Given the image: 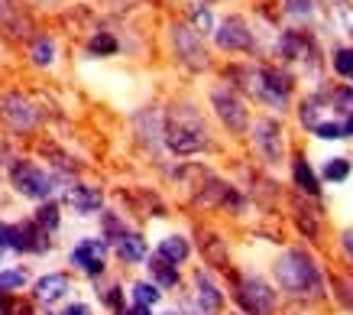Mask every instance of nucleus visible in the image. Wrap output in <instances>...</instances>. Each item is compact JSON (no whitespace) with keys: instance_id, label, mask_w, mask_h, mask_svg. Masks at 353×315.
I'll use <instances>...</instances> for the list:
<instances>
[{"instance_id":"2eb2a0df","label":"nucleus","mask_w":353,"mask_h":315,"mask_svg":"<svg viewBox=\"0 0 353 315\" xmlns=\"http://www.w3.org/2000/svg\"><path fill=\"white\" fill-rule=\"evenodd\" d=\"M256 140H259V146L266 150V156L276 163L279 160V153H282V143H279V127H272V124H259V133H256Z\"/></svg>"},{"instance_id":"bb28decb","label":"nucleus","mask_w":353,"mask_h":315,"mask_svg":"<svg viewBox=\"0 0 353 315\" xmlns=\"http://www.w3.org/2000/svg\"><path fill=\"white\" fill-rule=\"evenodd\" d=\"M334 68L341 75H353V49H341V52L334 55Z\"/></svg>"},{"instance_id":"a878e982","label":"nucleus","mask_w":353,"mask_h":315,"mask_svg":"<svg viewBox=\"0 0 353 315\" xmlns=\"http://www.w3.org/2000/svg\"><path fill=\"white\" fill-rule=\"evenodd\" d=\"M314 133H318L321 140H341L343 124H334V120H327V124H314Z\"/></svg>"},{"instance_id":"39448f33","label":"nucleus","mask_w":353,"mask_h":315,"mask_svg":"<svg viewBox=\"0 0 353 315\" xmlns=\"http://www.w3.org/2000/svg\"><path fill=\"white\" fill-rule=\"evenodd\" d=\"M211 101H214V108L217 114H221V120H224L230 131H246V108H243V101L236 98L234 91H227V88H221V91H214L211 95Z\"/></svg>"},{"instance_id":"6ab92c4d","label":"nucleus","mask_w":353,"mask_h":315,"mask_svg":"<svg viewBox=\"0 0 353 315\" xmlns=\"http://www.w3.org/2000/svg\"><path fill=\"white\" fill-rule=\"evenodd\" d=\"M30 59L36 62V66H49V62L55 59V43L49 39V36H39L30 49Z\"/></svg>"},{"instance_id":"6e6552de","label":"nucleus","mask_w":353,"mask_h":315,"mask_svg":"<svg viewBox=\"0 0 353 315\" xmlns=\"http://www.w3.org/2000/svg\"><path fill=\"white\" fill-rule=\"evenodd\" d=\"M65 205L72 208L75 215H94V211H101V205H104V195L97 192V189H91V185H68V192H65Z\"/></svg>"},{"instance_id":"72a5a7b5","label":"nucleus","mask_w":353,"mask_h":315,"mask_svg":"<svg viewBox=\"0 0 353 315\" xmlns=\"http://www.w3.org/2000/svg\"><path fill=\"white\" fill-rule=\"evenodd\" d=\"M162 315H179V312H162Z\"/></svg>"},{"instance_id":"cd10ccee","label":"nucleus","mask_w":353,"mask_h":315,"mask_svg":"<svg viewBox=\"0 0 353 315\" xmlns=\"http://www.w3.org/2000/svg\"><path fill=\"white\" fill-rule=\"evenodd\" d=\"M334 104H337V111L353 114V95L347 91V88H337V91H334Z\"/></svg>"},{"instance_id":"7ed1b4c3","label":"nucleus","mask_w":353,"mask_h":315,"mask_svg":"<svg viewBox=\"0 0 353 315\" xmlns=\"http://www.w3.org/2000/svg\"><path fill=\"white\" fill-rule=\"evenodd\" d=\"M72 267H78L88 276H101L108 270V240L97 238H81L72 250Z\"/></svg>"},{"instance_id":"2f4dec72","label":"nucleus","mask_w":353,"mask_h":315,"mask_svg":"<svg viewBox=\"0 0 353 315\" xmlns=\"http://www.w3.org/2000/svg\"><path fill=\"white\" fill-rule=\"evenodd\" d=\"M343 133H350V137H353V114H350V120L343 124Z\"/></svg>"},{"instance_id":"aec40b11","label":"nucleus","mask_w":353,"mask_h":315,"mask_svg":"<svg viewBox=\"0 0 353 315\" xmlns=\"http://www.w3.org/2000/svg\"><path fill=\"white\" fill-rule=\"evenodd\" d=\"M26 283V273L23 270H3L0 273V296H13Z\"/></svg>"},{"instance_id":"c85d7f7f","label":"nucleus","mask_w":353,"mask_h":315,"mask_svg":"<svg viewBox=\"0 0 353 315\" xmlns=\"http://www.w3.org/2000/svg\"><path fill=\"white\" fill-rule=\"evenodd\" d=\"M104 303H110L114 309L123 305V293H120V286H110V293H104Z\"/></svg>"},{"instance_id":"4468645a","label":"nucleus","mask_w":353,"mask_h":315,"mask_svg":"<svg viewBox=\"0 0 353 315\" xmlns=\"http://www.w3.org/2000/svg\"><path fill=\"white\" fill-rule=\"evenodd\" d=\"M156 254H159L162 260H169L172 267H179V263L188 260L192 247H188V240H185V238H179V234H169V238L159 244V250H156Z\"/></svg>"},{"instance_id":"473e14b6","label":"nucleus","mask_w":353,"mask_h":315,"mask_svg":"<svg viewBox=\"0 0 353 315\" xmlns=\"http://www.w3.org/2000/svg\"><path fill=\"white\" fill-rule=\"evenodd\" d=\"M343 244H347V250L353 254V234H343Z\"/></svg>"},{"instance_id":"393cba45","label":"nucleus","mask_w":353,"mask_h":315,"mask_svg":"<svg viewBox=\"0 0 353 315\" xmlns=\"http://www.w3.org/2000/svg\"><path fill=\"white\" fill-rule=\"evenodd\" d=\"M192 20H194V30H198V33H211V30H214V13L208 10V7H201V3L192 10Z\"/></svg>"},{"instance_id":"9d476101","label":"nucleus","mask_w":353,"mask_h":315,"mask_svg":"<svg viewBox=\"0 0 353 315\" xmlns=\"http://www.w3.org/2000/svg\"><path fill=\"white\" fill-rule=\"evenodd\" d=\"M194 283H198V299L194 303L201 305V312L204 315H214L221 312V305H224V296H221V289H217L214 283L208 280V273H194Z\"/></svg>"},{"instance_id":"f3484780","label":"nucleus","mask_w":353,"mask_h":315,"mask_svg":"<svg viewBox=\"0 0 353 315\" xmlns=\"http://www.w3.org/2000/svg\"><path fill=\"white\" fill-rule=\"evenodd\" d=\"M150 270H152V276H156V283H159V286H165V289H169V286H175V283H179V273H175V267H172L169 260H162L159 254L152 257Z\"/></svg>"},{"instance_id":"b1692460","label":"nucleus","mask_w":353,"mask_h":315,"mask_svg":"<svg viewBox=\"0 0 353 315\" xmlns=\"http://www.w3.org/2000/svg\"><path fill=\"white\" fill-rule=\"evenodd\" d=\"M350 175V160H331V163L324 166V179H331V182H341V179H347Z\"/></svg>"},{"instance_id":"a211bd4d","label":"nucleus","mask_w":353,"mask_h":315,"mask_svg":"<svg viewBox=\"0 0 353 315\" xmlns=\"http://www.w3.org/2000/svg\"><path fill=\"white\" fill-rule=\"evenodd\" d=\"M159 296H162V289L156 286V283H133V303L137 305H146L150 309L152 303H159Z\"/></svg>"},{"instance_id":"f257e3e1","label":"nucleus","mask_w":353,"mask_h":315,"mask_svg":"<svg viewBox=\"0 0 353 315\" xmlns=\"http://www.w3.org/2000/svg\"><path fill=\"white\" fill-rule=\"evenodd\" d=\"M10 182L23 198H32V202H46V198L59 189V185H55L59 179H55L52 173H46L43 166L32 163V160H13L10 163Z\"/></svg>"},{"instance_id":"dca6fc26","label":"nucleus","mask_w":353,"mask_h":315,"mask_svg":"<svg viewBox=\"0 0 353 315\" xmlns=\"http://www.w3.org/2000/svg\"><path fill=\"white\" fill-rule=\"evenodd\" d=\"M59 221H62V211L55 202H46L39 211H36V228L46 231V234H55L59 231Z\"/></svg>"},{"instance_id":"0eeeda50","label":"nucleus","mask_w":353,"mask_h":315,"mask_svg":"<svg viewBox=\"0 0 353 315\" xmlns=\"http://www.w3.org/2000/svg\"><path fill=\"white\" fill-rule=\"evenodd\" d=\"M165 140L175 153H194L204 146V127L201 124H172Z\"/></svg>"},{"instance_id":"412c9836","label":"nucleus","mask_w":353,"mask_h":315,"mask_svg":"<svg viewBox=\"0 0 353 315\" xmlns=\"http://www.w3.org/2000/svg\"><path fill=\"white\" fill-rule=\"evenodd\" d=\"M295 182H299L308 195H318V179H314V173L308 169V163H305V160H299V163H295Z\"/></svg>"},{"instance_id":"9b49d317","label":"nucleus","mask_w":353,"mask_h":315,"mask_svg":"<svg viewBox=\"0 0 353 315\" xmlns=\"http://www.w3.org/2000/svg\"><path fill=\"white\" fill-rule=\"evenodd\" d=\"M217 43L224 46V49H246V46H250V30H246V23L236 20V17L224 20L221 30H217Z\"/></svg>"},{"instance_id":"423d86ee","label":"nucleus","mask_w":353,"mask_h":315,"mask_svg":"<svg viewBox=\"0 0 353 315\" xmlns=\"http://www.w3.org/2000/svg\"><path fill=\"white\" fill-rule=\"evenodd\" d=\"M240 303L246 305L250 315H269L272 305H276V296H272V289L263 280H246L243 293H240Z\"/></svg>"},{"instance_id":"f03ea898","label":"nucleus","mask_w":353,"mask_h":315,"mask_svg":"<svg viewBox=\"0 0 353 315\" xmlns=\"http://www.w3.org/2000/svg\"><path fill=\"white\" fill-rule=\"evenodd\" d=\"M276 276L289 293H305L311 286H318V270H314V263H311L305 254H289V257H282L276 267Z\"/></svg>"},{"instance_id":"f8f14e48","label":"nucleus","mask_w":353,"mask_h":315,"mask_svg":"<svg viewBox=\"0 0 353 315\" xmlns=\"http://www.w3.org/2000/svg\"><path fill=\"white\" fill-rule=\"evenodd\" d=\"M114 247H117V257L123 263H143V260H146V254H150L146 238H143V234H133V231H127V234H123Z\"/></svg>"},{"instance_id":"20e7f679","label":"nucleus","mask_w":353,"mask_h":315,"mask_svg":"<svg viewBox=\"0 0 353 315\" xmlns=\"http://www.w3.org/2000/svg\"><path fill=\"white\" fill-rule=\"evenodd\" d=\"M0 117H3V124L7 127H13V131H32L36 127V120H39V114H36V108H32L26 98H20V95H10V98L0 101Z\"/></svg>"},{"instance_id":"7c9ffc66","label":"nucleus","mask_w":353,"mask_h":315,"mask_svg":"<svg viewBox=\"0 0 353 315\" xmlns=\"http://www.w3.org/2000/svg\"><path fill=\"white\" fill-rule=\"evenodd\" d=\"M123 315H150V309H146V305H133V309H127Z\"/></svg>"},{"instance_id":"1a4fd4ad","label":"nucleus","mask_w":353,"mask_h":315,"mask_svg":"<svg viewBox=\"0 0 353 315\" xmlns=\"http://www.w3.org/2000/svg\"><path fill=\"white\" fill-rule=\"evenodd\" d=\"M65 293H68V276H65V273H49L43 280H36V289H32V296L46 305L65 299Z\"/></svg>"},{"instance_id":"ddd939ff","label":"nucleus","mask_w":353,"mask_h":315,"mask_svg":"<svg viewBox=\"0 0 353 315\" xmlns=\"http://www.w3.org/2000/svg\"><path fill=\"white\" fill-rule=\"evenodd\" d=\"M175 49H179V52H188L185 59H188L192 66H198V68L208 66V59H204L201 43H198L194 30H188V26H179V30H175Z\"/></svg>"},{"instance_id":"5701e85b","label":"nucleus","mask_w":353,"mask_h":315,"mask_svg":"<svg viewBox=\"0 0 353 315\" xmlns=\"http://www.w3.org/2000/svg\"><path fill=\"white\" fill-rule=\"evenodd\" d=\"M0 250H20V231H17V225L0 221Z\"/></svg>"},{"instance_id":"4be33fe9","label":"nucleus","mask_w":353,"mask_h":315,"mask_svg":"<svg viewBox=\"0 0 353 315\" xmlns=\"http://www.w3.org/2000/svg\"><path fill=\"white\" fill-rule=\"evenodd\" d=\"M88 52L91 55H114L117 52V39L110 33H97L91 43H88Z\"/></svg>"},{"instance_id":"c756f323","label":"nucleus","mask_w":353,"mask_h":315,"mask_svg":"<svg viewBox=\"0 0 353 315\" xmlns=\"http://www.w3.org/2000/svg\"><path fill=\"white\" fill-rule=\"evenodd\" d=\"M62 315H91V309H88L85 303H75V305H68Z\"/></svg>"}]
</instances>
